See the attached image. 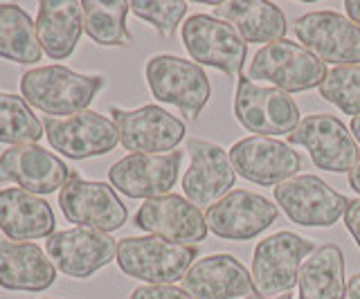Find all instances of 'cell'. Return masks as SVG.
<instances>
[{
	"instance_id": "6da1fadb",
	"label": "cell",
	"mask_w": 360,
	"mask_h": 299,
	"mask_svg": "<svg viewBox=\"0 0 360 299\" xmlns=\"http://www.w3.org/2000/svg\"><path fill=\"white\" fill-rule=\"evenodd\" d=\"M104 77L79 74L65 65H41L20 77V97L54 119L84 113L104 88Z\"/></svg>"
},
{
	"instance_id": "7a4b0ae2",
	"label": "cell",
	"mask_w": 360,
	"mask_h": 299,
	"mask_svg": "<svg viewBox=\"0 0 360 299\" xmlns=\"http://www.w3.org/2000/svg\"><path fill=\"white\" fill-rule=\"evenodd\" d=\"M196 257V246H183L146 234L120 239L115 261L131 279H140L149 286H174L176 281H183Z\"/></svg>"
},
{
	"instance_id": "3957f363",
	"label": "cell",
	"mask_w": 360,
	"mask_h": 299,
	"mask_svg": "<svg viewBox=\"0 0 360 299\" xmlns=\"http://www.w3.org/2000/svg\"><path fill=\"white\" fill-rule=\"evenodd\" d=\"M146 84L151 95L162 104L176 106L187 119H196L212 97L210 77L194 61L174 54H158L146 61Z\"/></svg>"
},
{
	"instance_id": "277c9868",
	"label": "cell",
	"mask_w": 360,
	"mask_h": 299,
	"mask_svg": "<svg viewBox=\"0 0 360 299\" xmlns=\"http://www.w3.org/2000/svg\"><path fill=\"white\" fill-rule=\"evenodd\" d=\"M313 241L295 232H277L257 243L252 254V288L257 295L281 297L297 286L302 261L313 254Z\"/></svg>"
},
{
	"instance_id": "5b68a950",
	"label": "cell",
	"mask_w": 360,
	"mask_h": 299,
	"mask_svg": "<svg viewBox=\"0 0 360 299\" xmlns=\"http://www.w3.org/2000/svg\"><path fill=\"white\" fill-rule=\"evenodd\" d=\"M326 74V63L313 57L307 48L284 39L257 50L245 77L250 81H268L290 95L311 91L315 86L320 88Z\"/></svg>"
},
{
	"instance_id": "8992f818",
	"label": "cell",
	"mask_w": 360,
	"mask_h": 299,
	"mask_svg": "<svg viewBox=\"0 0 360 299\" xmlns=\"http://www.w3.org/2000/svg\"><path fill=\"white\" fill-rule=\"evenodd\" d=\"M234 117L245 128L262 138L290 135L300 124V108L288 93L268 88L239 77L234 93Z\"/></svg>"
},
{
	"instance_id": "52a82bcc",
	"label": "cell",
	"mask_w": 360,
	"mask_h": 299,
	"mask_svg": "<svg viewBox=\"0 0 360 299\" xmlns=\"http://www.w3.org/2000/svg\"><path fill=\"white\" fill-rule=\"evenodd\" d=\"M183 43L189 57L200 68L210 65V68H217L232 79L241 77L248 57V43L230 23L217 16L194 14L183 25Z\"/></svg>"
},
{
	"instance_id": "ba28073f",
	"label": "cell",
	"mask_w": 360,
	"mask_h": 299,
	"mask_svg": "<svg viewBox=\"0 0 360 299\" xmlns=\"http://www.w3.org/2000/svg\"><path fill=\"white\" fill-rule=\"evenodd\" d=\"M290 147H304L311 162L322 171L349 173L360 160L358 142L342 119L335 115H309L288 135Z\"/></svg>"
},
{
	"instance_id": "9c48e42d",
	"label": "cell",
	"mask_w": 360,
	"mask_h": 299,
	"mask_svg": "<svg viewBox=\"0 0 360 299\" xmlns=\"http://www.w3.org/2000/svg\"><path fill=\"white\" fill-rule=\"evenodd\" d=\"M59 207L63 216L77 227L106 232V234L120 230L129 218L127 207L110 185L84 180L75 171L70 180L61 187Z\"/></svg>"
},
{
	"instance_id": "30bf717a",
	"label": "cell",
	"mask_w": 360,
	"mask_h": 299,
	"mask_svg": "<svg viewBox=\"0 0 360 299\" xmlns=\"http://www.w3.org/2000/svg\"><path fill=\"white\" fill-rule=\"evenodd\" d=\"M110 115L117 126L122 147L133 153H151V156L172 153L187 133L183 119L155 104L135 110L110 108Z\"/></svg>"
},
{
	"instance_id": "8fae6325",
	"label": "cell",
	"mask_w": 360,
	"mask_h": 299,
	"mask_svg": "<svg viewBox=\"0 0 360 299\" xmlns=\"http://www.w3.org/2000/svg\"><path fill=\"white\" fill-rule=\"evenodd\" d=\"M297 41L322 63L358 65L360 63V27L354 25L345 14L311 12L292 23Z\"/></svg>"
},
{
	"instance_id": "7c38bea8",
	"label": "cell",
	"mask_w": 360,
	"mask_h": 299,
	"mask_svg": "<svg viewBox=\"0 0 360 299\" xmlns=\"http://www.w3.org/2000/svg\"><path fill=\"white\" fill-rule=\"evenodd\" d=\"M43 128L50 147L70 160L106 156L120 142L115 121L95 110H84L63 119L48 117L43 121Z\"/></svg>"
},
{
	"instance_id": "4fadbf2b",
	"label": "cell",
	"mask_w": 360,
	"mask_h": 299,
	"mask_svg": "<svg viewBox=\"0 0 360 299\" xmlns=\"http://www.w3.org/2000/svg\"><path fill=\"white\" fill-rule=\"evenodd\" d=\"M230 162L241 178L262 187H275L295 178L302 167L300 153L277 138L252 135L232 144Z\"/></svg>"
},
{
	"instance_id": "5bb4252c",
	"label": "cell",
	"mask_w": 360,
	"mask_h": 299,
	"mask_svg": "<svg viewBox=\"0 0 360 299\" xmlns=\"http://www.w3.org/2000/svg\"><path fill=\"white\" fill-rule=\"evenodd\" d=\"M275 201L284 209L292 223L304 227H331L340 216L349 201L331 190L318 175H295L275 187Z\"/></svg>"
},
{
	"instance_id": "9a60e30c",
	"label": "cell",
	"mask_w": 360,
	"mask_h": 299,
	"mask_svg": "<svg viewBox=\"0 0 360 299\" xmlns=\"http://www.w3.org/2000/svg\"><path fill=\"white\" fill-rule=\"evenodd\" d=\"M45 250L54 268L72 279H88L117 254V241L106 232L72 227L61 230L45 241Z\"/></svg>"
},
{
	"instance_id": "2e32d148",
	"label": "cell",
	"mask_w": 360,
	"mask_h": 299,
	"mask_svg": "<svg viewBox=\"0 0 360 299\" xmlns=\"http://www.w3.org/2000/svg\"><path fill=\"white\" fill-rule=\"evenodd\" d=\"M189 169L183 175V192L196 207H212L234 187L236 171L230 162V153L219 144L200 138L187 140Z\"/></svg>"
},
{
	"instance_id": "e0dca14e",
	"label": "cell",
	"mask_w": 360,
	"mask_h": 299,
	"mask_svg": "<svg viewBox=\"0 0 360 299\" xmlns=\"http://www.w3.org/2000/svg\"><path fill=\"white\" fill-rule=\"evenodd\" d=\"M183 151L162 153H131V156L117 160L108 169V180L112 190H117L127 198H160L172 192L178 180Z\"/></svg>"
},
{
	"instance_id": "ac0fdd59",
	"label": "cell",
	"mask_w": 360,
	"mask_h": 299,
	"mask_svg": "<svg viewBox=\"0 0 360 299\" xmlns=\"http://www.w3.org/2000/svg\"><path fill=\"white\" fill-rule=\"evenodd\" d=\"M277 205L250 190H232L205 214L207 230L225 241L255 239L277 220Z\"/></svg>"
},
{
	"instance_id": "d6986e66",
	"label": "cell",
	"mask_w": 360,
	"mask_h": 299,
	"mask_svg": "<svg viewBox=\"0 0 360 299\" xmlns=\"http://www.w3.org/2000/svg\"><path fill=\"white\" fill-rule=\"evenodd\" d=\"M133 223L135 227L144 230L146 234L160 237L172 243H183V246H196V243L205 241L210 232L200 207L178 194H167L144 201Z\"/></svg>"
},
{
	"instance_id": "ffe728a7",
	"label": "cell",
	"mask_w": 360,
	"mask_h": 299,
	"mask_svg": "<svg viewBox=\"0 0 360 299\" xmlns=\"http://www.w3.org/2000/svg\"><path fill=\"white\" fill-rule=\"evenodd\" d=\"M68 164L39 144L9 147L0 156V182H16L30 194H54L70 180Z\"/></svg>"
},
{
	"instance_id": "44dd1931",
	"label": "cell",
	"mask_w": 360,
	"mask_h": 299,
	"mask_svg": "<svg viewBox=\"0 0 360 299\" xmlns=\"http://www.w3.org/2000/svg\"><path fill=\"white\" fill-rule=\"evenodd\" d=\"M183 291L191 299H239L252 295V277L232 254H210L194 261L183 277Z\"/></svg>"
},
{
	"instance_id": "7402d4cb",
	"label": "cell",
	"mask_w": 360,
	"mask_h": 299,
	"mask_svg": "<svg viewBox=\"0 0 360 299\" xmlns=\"http://www.w3.org/2000/svg\"><path fill=\"white\" fill-rule=\"evenodd\" d=\"M56 268L50 257L30 241H0V288L43 293L54 284Z\"/></svg>"
},
{
	"instance_id": "603a6c76",
	"label": "cell",
	"mask_w": 360,
	"mask_h": 299,
	"mask_svg": "<svg viewBox=\"0 0 360 299\" xmlns=\"http://www.w3.org/2000/svg\"><path fill=\"white\" fill-rule=\"evenodd\" d=\"M56 218L48 201L20 187L0 190V232L9 241H37L54 234Z\"/></svg>"
},
{
	"instance_id": "cb8c5ba5",
	"label": "cell",
	"mask_w": 360,
	"mask_h": 299,
	"mask_svg": "<svg viewBox=\"0 0 360 299\" xmlns=\"http://www.w3.org/2000/svg\"><path fill=\"white\" fill-rule=\"evenodd\" d=\"M84 32L82 3L77 0H43L39 3L37 34L43 52L54 61L72 57Z\"/></svg>"
},
{
	"instance_id": "d4e9b609",
	"label": "cell",
	"mask_w": 360,
	"mask_h": 299,
	"mask_svg": "<svg viewBox=\"0 0 360 299\" xmlns=\"http://www.w3.org/2000/svg\"><path fill=\"white\" fill-rule=\"evenodd\" d=\"M214 16L230 23L245 43L284 41L288 25L284 12L266 0H228L214 7Z\"/></svg>"
},
{
	"instance_id": "484cf974",
	"label": "cell",
	"mask_w": 360,
	"mask_h": 299,
	"mask_svg": "<svg viewBox=\"0 0 360 299\" xmlns=\"http://www.w3.org/2000/svg\"><path fill=\"white\" fill-rule=\"evenodd\" d=\"M300 299H345V254L342 250L326 243L302 263L300 270Z\"/></svg>"
},
{
	"instance_id": "4316f807",
	"label": "cell",
	"mask_w": 360,
	"mask_h": 299,
	"mask_svg": "<svg viewBox=\"0 0 360 299\" xmlns=\"http://www.w3.org/2000/svg\"><path fill=\"white\" fill-rule=\"evenodd\" d=\"M43 57L37 23L22 7L0 3V59L11 63H37Z\"/></svg>"
},
{
	"instance_id": "83f0119b",
	"label": "cell",
	"mask_w": 360,
	"mask_h": 299,
	"mask_svg": "<svg viewBox=\"0 0 360 299\" xmlns=\"http://www.w3.org/2000/svg\"><path fill=\"white\" fill-rule=\"evenodd\" d=\"M131 12L129 3L124 0H84V32L93 39L97 46L104 48H120L129 46L133 41L131 32L127 29V14Z\"/></svg>"
},
{
	"instance_id": "f1b7e54d",
	"label": "cell",
	"mask_w": 360,
	"mask_h": 299,
	"mask_svg": "<svg viewBox=\"0 0 360 299\" xmlns=\"http://www.w3.org/2000/svg\"><path fill=\"white\" fill-rule=\"evenodd\" d=\"M45 135L43 121L18 95L0 93V144H37Z\"/></svg>"
},
{
	"instance_id": "f546056e",
	"label": "cell",
	"mask_w": 360,
	"mask_h": 299,
	"mask_svg": "<svg viewBox=\"0 0 360 299\" xmlns=\"http://www.w3.org/2000/svg\"><path fill=\"white\" fill-rule=\"evenodd\" d=\"M320 95L345 115H360V65H338L329 70Z\"/></svg>"
},
{
	"instance_id": "4dcf8cb0",
	"label": "cell",
	"mask_w": 360,
	"mask_h": 299,
	"mask_svg": "<svg viewBox=\"0 0 360 299\" xmlns=\"http://www.w3.org/2000/svg\"><path fill=\"white\" fill-rule=\"evenodd\" d=\"M129 7L138 18L153 25L160 36L172 39L178 25L183 23L189 5L185 0H131Z\"/></svg>"
},
{
	"instance_id": "1f68e13d",
	"label": "cell",
	"mask_w": 360,
	"mask_h": 299,
	"mask_svg": "<svg viewBox=\"0 0 360 299\" xmlns=\"http://www.w3.org/2000/svg\"><path fill=\"white\" fill-rule=\"evenodd\" d=\"M129 299H191L183 288L178 286H138L129 295Z\"/></svg>"
},
{
	"instance_id": "d6a6232c",
	"label": "cell",
	"mask_w": 360,
	"mask_h": 299,
	"mask_svg": "<svg viewBox=\"0 0 360 299\" xmlns=\"http://www.w3.org/2000/svg\"><path fill=\"white\" fill-rule=\"evenodd\" d=\"M345 225L349 230V234L356 241V246L360 248V198L356 201H349L345 209Z\"/></svg>"
},
{
	"instance_id": "836d02e7",
	"label": "cell",
	"mask_w": 360,
	"mask_h": 299,
	"mask_svg": "<svg viewBox=\"0 0 360 299\" xmlns=\"http://www.w3.org/2000/svg\"><path fill=\"white\" fill-rule=\"evenodd\" d=\"M345 299H360V272H356L354 277H349Z\"/></svg>"
},
{
	"instance_id": "e575fe53",
	"label": "cell",
	"mask_w": 360,
	"mask_h": 299,
	"mask_svg": "<svg viewBox=\"0 0 360 299\" xmlns=\"http://www.w3.org/2000/svg\"><path fill=\"white\" fill-rule=\"evenodd\" d=\"M345 9H347V18L360 27V0H347Z\"/></svg>"
},
{
	"instance_id": "d590c367",
	"label": "cell",
	"mask_w": 360,
	"mask_h": 299,
	"mask_svg": "<svg viewBox=\"0 0 360 299\" xmlns=\"http://www.w3.org/2000/svg\"><path fill=\"white\" fill-rule=\"evenodd\" d=\"M347 175H349V187H352V190L360 196V160L354 164L352 171H349Z\"/></svg>"
},
{
	"instance_id": "8d00e7d4",
	"label": "cell",
	"mask_w": 360,
	"mask_h": 299,
	"mask_svg": "<svg viewBox=\"0 0 360 299\" xmlns=\"http://www.w3.org/2000/svg\"><path fill=\"white\" fill-rule=\"evenodd\" d=\"M349 131H352L354 140H356V142L360 144V115L352 119V124H349Z\"/></svg>"
},
{
	"instance_id": "74e56055",
	"label": "cell",
	"mask_w": 360,
	"mask_h": 299,
	"mask_svg": "<svg viewBox=\"0 0 360 299\" xmlns=\"http://www.w3.org/2000/svg\"><path fill=\"white\" fill-rule=\"evenodd\" d=\"M245 299H292V295H281V297H264V295H250Z\"/></svg>"
}]
</instances>
